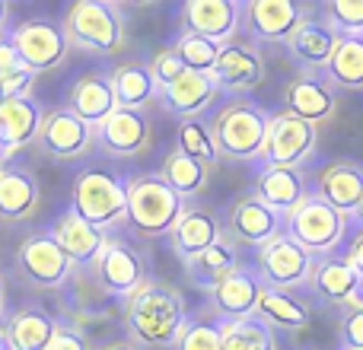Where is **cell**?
<instances>
[{
    "instance_id": "1",
    "label": "cell",
    "mask_w": 363,
    "mask_h": 350,
    "mask_svg": "<svg viewBox=\"0 0 363 350\" xmlns=\"http://www.w3.org/2000/svg\"><path fill=\"white\" fill-rule=\"evenodd\" d=\"M188 309L185 296L169 283L150 281L140 287L131 300L125 303L121 312V325H125V338L140 350H166L176 347L182 332L188 328Z\"/></svg>"
},
{
    "instance_id": "2",
    "label": "cell",
    "mask_w": 363,
    "mask_h": 350,
    "mask_svg": "<svg viewBox=\"0 0 363 350\" xmlns=\"http://www.w3.org/2000/svg\"><path fill=\"white\" fill-rule=\"evenodd\" d=\"M61 26L70 38V48L83 55L112 57L128 42L125 13L118 4H108V0H77L67 6Z\"/></svg>"
},
{
    "instance_id": "3",
    "label": "cell",
    "mask_w": 363,
    "mask_h": 350,
    "mask_svg": "<svg viewBox=\"0 0 363 350\" xmlns=\"http://www.w3.org/2000/svg\"><path fill=\"white\" fill-rule=\"evenodd\" d=\"M188 210L185 198L160 172L131 175L128 185V223L147 239L172 236L182 213Z\"/></svg>"
},
{
    "instance_id": "4",
    "label": "cell",
    "mask_w": 363,
    "mask_h": 350,
    "mask_svg": "<svg viewBox=\"0 0 363 350\" xmlns=\"http://www.w3.org/2000/svg\"><path fill=\"white\" fill-rule=\"evenodd\" d=\"M271 115L252 99H233L213 118V137H217L220 157L252 163L264 157V140H268Z\"/></svg>"
},
{
    "instance_id": "5",
    "label": "cell",
    "mask_w": 363,
    "mask_h": 350,
    "mask_svg": "<svg viewBox=\"0 0 363 350\" xmlns=\"http://www.w3.org/2000/svg\"><path fill=\"white\" fill-rule=\"evenodd\" d=\"M128 185H131V179L102 169H83L74 175L70 210L80 213L86 223L99 226V230L128 223Z\"/></svg>"
},
{
    "instance_id": "6",
    "label": "cell",
    "mask_w": 363,
    "mask_h": 350,
    "mask_svg": "<svg viewBox=\"0 0 363 350\" xmlns=\"http://www.w3.org/2000/svg\"><path fill=\"white\" fill-rule=\"evenodd\" d=\"M347 226H351L347 213H341L338 207H332L325 198L309 191L306 201L287 217V236L296 239L309 255L325 258L341 249V242H345V236H347Z\"/></svg>"
},
{
    "instance_id": "7",
    "label": "cell",
    "mask_w": 363,
    "mask_h": 350,
    "mask_svg": "<svg viewBox=\"0 0 363 350\" xmlns=\"http://www.w3.org/2000/svg\"><path fill=\"white\" fill-rule=\"evenodd\" d=\"M13 268H16L19 281L32 290H61L77 271L67 252L51 236V230L29 232L13 255Z\"/></svg>"
},
{
    "instance_id": "8",
    "label": "cell",
    "mask_w": 363,
    "mask_h": 350,
    "mask_svg": "<svg viewBox=\"0 0 363 350\" xmlns=\"http://www.w3.org/2000/svg\"><path fill=\"white\" fill-rule=\"evenodd\" d=\"M223 232L239 245V249H262V245L274 242L277 236L287 232V217L268 207L255 191L242 194L230 204L223 217Z\"/></svg>"
},
{
    "instance_id": "9",
    "label": "cell",
    "mask_w": 363,
    "mask_h": 350,
    "mask_svg": "<svg viewBox=\"0 0 363 350\" xmlns=\"http://www.w3.org/2000/svg\"><path fill=\"white\" fill-rule=\"evenodd\" d=\"M10 42L32 74H48V70L64 67L70 55V38L55 19H26L13 26Z\"/></svg>"
},
{
    "instance_id": "10",
    "label": "cell",
    "mask_w": 363,
    "mask_h": 350,
    "mask_svg": "<svg viewBox=\"0 0 363 350\" xmlns=\"http://www.w3.org/2000/svg\"><path fill=\"white\" fill-rule=\"evenodd\" d=\"M93 277L108 296L115 300H131L140 287H147V261L140 255L138 245H131L128 239L108 236V245L102 249L99 261L93 264Z\"/></svg>"
},
{
    "instance_id": "11",
    "label": "cell",
    "mask_w": 363,
    "mask_h": 350,
    "mask_svg": "<svg viewBox=\"0 0 363 350\" xmlns=\"http://www.w3.org/2000/svg\"><path fill=\"white\" fill-rule=\"evenodd\" d=\"M319 147V128L296 118L290 112L271 115L268 140H264L262 166H281V169H303Z\"/></svg>"
},
{
    "instance_id": "12",
    "label": "cell",
    "mask_w": 363,
    "mask_h": 350,
    "mask_svg": "<svg viewBox=\"0 0 363 350\" xmlns=\"http://www.w3.org/2000/svg\"><path fill=\"white\" fill-rule=\"evenodd\" d=\"M315 255H309L296 239H290L287 232L277 236L274 242L262 245L255 255V268L262 274L264 287L271 290H300L309 283V274H313Z\"/></svg>"
},
{
    "instance_id": "13",
    "label": "cell",
    "mask_w": 363,
    "mask_h": 350,
    "mask_svg": "<svg viewBox=\"0 0 363 350\" xmlns=\"http://www.w3.org/2000/svg\"><path fill=\"white\" fill-rule=\"evenodd\" d=\"M309 16L313 10L296 0H249L242 10V29L255 45H287Z\"/></svg>"
},
{
    "instance_id": "14",
    "label": "cell",
    "mask_w": 363,
    "mask_h": 350,
    "mask_svg": "<svg viewBox=\"0 0 363 350\" xmlns=\"http://www.w3.org/2000/svg\"><path fill=\"white\" fill-rule=\"evenodd\" d=\"M242 10L245 4L239 0H188L179 10V32H191L207 42L230 45L236 42L242 29Z\"/></svg>"
},
{
    "instance_id": "15",
    "label": "cell",
    "mask_w": 363,
    "mask_h": 350,
    "mask_svg": "<svg viewBox=\"0 0 363 350\" xmlns=\"http://www.w3.org/2000/svg\"><path fill=\"white\" fill-rule=\"evenodd\" d=\"M38 147H42L45 157L57 159V163H70V159L86 157L96 147V128L80 121L67 106L51 108V112L45 115L42 134H38Z\"/></svg>"
},
{
    "instance_id": "16",
    "label": "cell",
    "mask_w": 363,
    "mask_h": 350,
    "mask_svg": "<svg viewBox=\"0 0 363 350\" xmlns=\"http://www.w3.org/2000/svg\"><path fill=\"white\" fill-rule=\"evenodd\" d=\"M264 293V281L258 274V268L249 264H239L233 274H226L217 287L211 290V306H213V319L220 325H230V322L249 319L258 312V300Z\"/></svg>"
},
{
    "instance_id": "17",
    "label": "cell",
    "mask_w": 363,
    "mask_h": 350,
    "mask_svg": "<svg viewBox=\"0 0 363 350\" xmlns=\"http://www.w3.org/2000/svg\"><path fill=\"white\" fill-rule=\"evenodd\" d=\"M213 83L220 86V93H249L264 80V57L258 51V45L252 38H236V42L220 48V61L211 70Z\"/></svg>"
},
{
    "instance_id": "18",
    "label": "cell",
    "mask_w": 363,
    "mask_h": 350,
    "mask_svg": "<svg viewBox=\"0 0 363 350\" xmlns=\"http://www.w3.org/2000/svg\"><path fill=\"white\" fill-rule=\"evenodd\" d=\"M284 106L290 115L309 121V125H325L338 112V93L322 74H296L284 86Z\"/></svg>"
},
{
    "instance_id": "19",
    "label": "cell",
    "mask_w": 363,
    "mask_h": 350,
    "mask_svg": "<svg viewBox=\"0 0 363 350\" xmlns=\"http://www.w3.org/2000/svg\"><path fill=\"white\" fill-rule=\"evenodd\" d=\"M96 147L106 157L125 159L138 157L150 147V118L147 112H134V108H118L108 115L99 128H96Z\"/></svg>"
},
{
    "instance_id": "20",
    "label": "cell",
    "mask_w": 363,
    "mask_h": 350,
    "mask_svg": "<svg viewBox=\"0 0 363 350\" xmlns=\"http://www.w3.org/2000/svg\"><path fill=\"white\" fill-rule=\"evenodd\" d=\"M220 239H223V220L204 204H188L169 236V249L182 264H191L201 252H207Z\"/></svg>"
},
{
    "instance_id": "21",
    "label": "cell",
    "mask_w": 363,
    "mask_h": 350,
    "mask_svg": "<svg viewBox=\"0 0 363 350\" xmlns=\"http://www.w3.org/2000/svg\"><path fill=\"white\" fill-rule=\"evenodd\" d=\"M48 230H51V236L57 239V245L67 252L74 268H93V264L99 261L102 249L108 245V232L99 230V226H93V223H86V220H83L80 213H74L70 207L48 226Z\"/></svg>"
},
{
    "instance_id": "22",
    "label": "cell",
    "mask_w": 363,
    "mask_h": 350,
    "mask_svg": "<svg viewBox=\"0 0 363 350\" xmlns=\"http://www.w3.org/2000/svg\"><path fill=\"white\" fill-rule=\"evenodd\" d=\"M338 38L341 35L322 16L319 19L309 16L284 48H287L290 61L300 67V74H325V67L332 64L335 48H338Z\"/></svg>"
},
{
    "instance_id": "23",
    "label": "cell",
    "mask_w": 363,
    "mask_h": 350,
    "mask_svg": "<svg viewBox=\"0 0 363 350\" xmlns=\"http://www.w3.org/2000/svg\"><path fill=\"white\" fill-rule=\"evenodd\" d=\"M42 188L35 172L26 163H6L0 172V220L4 223H26L38 210Z\"/></svg>"
},
{
    "instance_id": "24",
    "label": "cell",
    "mask_w": 363,
    "mask_h": 350,
    "mask_svg": "<svg viewBox=\"0 0 363 350\" xmlns=\"http://www.w3.org/2000/svg\"><path fill=\"white\" fill-rule=\"evenodd\" d=\"M67 108L77 115L80 121H86L89 128H99L108 115L118 112V99H115V86H112V74L99 70V74H83L80 80L70 86L67 96Z\"/></svg>"
},
{
    "instance_id": "25",
    "label": "cell",
    "mask_w": 363,
    "mask_h": 350,
    "mask_svg": "<svg viewBox=\"0 0 363 350\" xmlns=\"http://www.w3.org/2000/svg\"><path fill=\"white\" fill-rule=\"evenodd\" d=\"M306 287L313 290L315 300L328 303V306H351L354 293L360 287V274L351 268V261L345 255L335 252V255L315 258Z\"/></svg>"
},
{
    "instance_id": "26",
    "label": "cell",
    "mask_w": 363,
    "mask_h": 350,
    "mask_svg": "<svg viewBox=\"0 0 363 350\" xmlns=\"http://www.w3.org/2000/svg\"><path fill=\"white\" fill-rule=\"evenodd\" d=\"M45 108L42 102L29 99H16V102H0V144L4 153L10 159V153L23 150L29 144H38V134L45 125Z\"/></svg>"
},
{
    "instance_id": "27",
    "label": "cell",
    "mask_w": 363,
    "mask_h": 350,
    "mask_svg": "<svg viewBox=\"0 0 363 350\" xmlns=\"http://www.w3.org/2000/svg\"><path fill=\"white\" fill-rule=\"evenodd\" d=\"M217 96H220V86L213 83V77L211 74H194V70H188V74L172 83V86L160 89V102H163V108L172 112V115H179L182 121L201 118V115L213 106Z\"/></svg>"
},
{
    "instance_id": "28",
    "label": "cell",
    "mask_w": 363,
    "mask_h": 350,
    "mask_svg": "<svg viewBox=\"0 0 363 350\" xmlns=\"http://www.w3.org/2000/svg\"><path fill=\"white\" fill-rule=\"evenodd\" d=\"M252 191L264 201L268 207H274L277 213L290 217L296 207L306 201V194L313 188L306 185L303 169H281V166H262L255 175V188Z\"/></svg>"
},
{
    "instance_id": "29",
    "label": "cell",
    "mask_w": 363,
    "mask_h": 350,
    "mask_svg": "<svg viewBox=\"0 0 363 350\" xmlns=\"http://www.w3.org/2000/svg\"><path fill=\"white\" fill-rule=\"evenodd\" d=\"M313 191L319 198H325L332 207H338L341 213L351 217L354 207L363 198V166L354 159H338V163H328L325 169H319L313 181Z\"/></svg>"
},
{
    "instance_id": "30",
    "label": "cell",
    "mask_w": 363,
    "mask_h": 350,
    "mask_svg": "<svg viewBox=\"0 0 363 350\" xmlns=\"http://www.w3.org/2000/svg\"><path fill=\"white\" fill-rule=\"evenodd\" d=\"M61 319L38 306H19L4 319V334L10 350H48Z\"/></svg>"
},
{
    "instance_id": "31",
    "label": "cell",
    "mask_w": 363,
    "mask_h": 350,
    "mask_svg": "<svg viewBox=\"0 0 363 350\" xmlns=\"http://www.w3.org/2000/svg\"><path fill=\"white\" fill-rule=\"evenodd\" d=\"M239 264H242L239 245L223 232V239H220V242H213L207 252H201L191 264H185V271H188V281H191L194 287H201V290H207V293H211V290L217 287L226 274H233Z\"/></svg>"
},
{
    "instance_id": "32",
    "label": "cell",
    "mask_w": 363,
    "mask_h": 350,
    "mask_svg": "<svg viewBox=\"0 0 363 350\" xmlns=\"http://www.w3.org/2000/svg\"><path fill=\"white\" fill-rule=\"evenodd\" d=\"M112 86L118 108H134V112H144L147 102L160 96V86L150 74V64H138V61L118 64L112 70Z\"/></svg>"
},
{
    "instance_id": "33",
    "label": "cell",
    "mask_w": 363,
    "mask_h": 350,
    "mask_svg": "<svg viewBox=\"0 0 363 350\" xmlns=\"http://www.w3.org/2000/svg\"><path fill=\"white\" fill-rule=\"evenodd\" d=\"M325 77L332 89L360 93L363 89V35H341L338 48L332 55V64L325 67Z\"/></svg>"
},
{
    "instance_id": "34",
    "label": "cell",
    "mask_w": 363,
    "mask_h": 350,
    "mask_svg": "<svg viewBox=\"0 0 363 350\" xmlns=\"http://www.w3.org/2000/svg\"><path fill=\"white\" fill-rule=\"evenodd\" d=\"M255 315H262L271 328H287V332H300L313 319L309 306L296 293H290V290H271V287H264Z\"/></svg>"
},
{
    "instance_id": "35",
    "label": "cell",
    "mask_w": 363,
    "mask_h": 350,
    "mask_svg": "<svg viewBox=\"0 0 363 350\" xmlns=\"http://www.w3.org/2000/svg\"><path fill=\"white\" fill-rule=\"evenodd\" d=\"M160 175L176 188L182 198H194V194H201L207 188L211 166L188 157V153H182V150H172V153H166L163 166H160Z\"/></svg>"
},
{
    "instance_id": "36",
    "label": "cell",
    "mask_w": 363,
    "mask_h": 350,
    "mask_svg": "<svg viewBox=\"0 0 363 350\" xmlns=\"http://www.w3.org/2000/svg\"><path fill=\"white\" fill-rule=\"evenodd\" d=\"M220 328H223V350H277V328H271L262 315H249Z\"/></svg>"
},
{
    "instance_id": "37",
    "label": "cell",
    "mask_w": 363,
    "mask_h": 350,
    "mask_svg": "<svg viewBox=\"0 0 363 350\" xmlns=\"http://www.w3.org/2000/svg\"><path fill=\"white\" fill-rule=\"evenodd\" d=\"M176 150L188 153V157L201 159L213 169L220 159L217 150V137H213V125H204L201 118H188L179 125V137H176Z\"/></svg>"
},
{
    "instance_id": "38",
    "label": "cell",
    "mask_w": 363,
    "mask_h": 350,
    "mask_svg": "<svg viewBox=\"0 0 363 350\" xmlns=\"http://www.w3.org/2000/svg\"><path fill=\"white\" fill-rule=\"evenodd\" d=\"M172 48L179 51V57L185 61L188 70H194V74H211L220 61V48H223V45L207 42V38L191 35V32H179V38L172 42Z\"/></svg>"
},
{
    "instance_id": "39",
    "label": "cell",
    "mask_w": 363,
    "mask_h": 350,
    "mask_svg": "<svg viewBox=\"0 0 363 350\" xmlns=\"http://www.w3.org/2000/svg\"><path fill=\"white\" fill-rule=\"evenodd\" d=\"M322 19L338 35H363V0H328L322 4Z\"/></svg>"
},
{
    "instance_id": "40",
    "label": "cell",
    "mask_w": 363,
    "mask_h": 350,
    "mask_svg": "<svg viewBox=\"0 0 363 350\" xmlns=\"http://www.w3.org/2000/svg\"><path fill=\"white\" fill-rule=\"evenodd\" d=\"M172 350H223V328H220V322L191 319Z\"/></svg>"
},
{
    "instance_id": "41",
    "label": "cell",
    "mask_w": 363,
    "mask_h": 350,
    "mask_svg": "<svg viewBox=\"0 0 363 350\" xmlns=\"http://www.w3.org/2000/svg\"><path fill=\"white\" fill-rule=\"evenodd\" d=\"M150 74H153V80H157V86L163 89V86H172L176 80H182V77L188 74V67L179 57L176 48H160L157 55L150 57Z\"/></svg>"
},
{
    "instance_id": "42",
    "label": "cell",
    "mask_w": 363,
    "mask_h": 350,
    "mask_svg": "<svg viewBox=\"0 0 363 350\" xmlns=\"http://www.w3.org/2000/svg\"><path fill=\"white\" fill-rule=\"evenodd\" d=\"M35 77L29 67L19 70H6L0 74V102H16V99H29L32 86H35Z\"/></svg>"
},
{
    "instance_id": "43",
    "label": "cell",
    "mask_w": 363,
    "mask_h": 350,
    "mask_svg": "<svg viewBox=\"0 0 363 350\" xmlns=\"http://www.w3.org/2000/svg\"><path fill=\"white\" fill-rule=\"evenodd\" d=\"M338 341L341 350H363V309L345 306L338 319Z\"/></svg>"
},
{
    "instance_id": "44",
    "label": "cell",
    "mask_w": 363,
    "mask_h": 350,
    "mask_svg": "<svg viewBox=\"0 0 363 350\" xmlns=\"http://www.w3.org/2000/svg\"><path fill=\"white\" fill-rule=\"evenodd\" d=\"M48 350H93V344H89L86 334H83L77 325H70V322H61Z\"/></svg>"
},
{
    "instance_id": "45",
    "label": "cell",
    "mask_w": 363,
    "mask_h": 350,
    "mask_svg": "<svg viewBox=\"0 0 363 350\" xmlns=\"http://www.w3.org/2000/svg\"><path fill=\"white\" fill-rule=\"evenodd\" d=\"M19 67H26V64H23V57H19V51L13 48L10 32H6V35H0V74H6V70H19Z\"/></svg>"
},
{
    "instance_id": "46",
    "label": "cell",
    "mask_w": 363,
    "mask_h": 350,
    "mask_svg": "<svg viewBox=\"0 0 363 350\" xmlns=\"http://www.w3.org/2000/svg\"><path fill=\"white\" fill-rule=\"evenodd\" d=\"M341 255H345L347 261H351V268L357 271V274H360V281H363V230L354 232V239H351V242H347V249L341 252Z\"/></svg>"
},
{
    "instance_id": "47",
    "label": "cell",
    "mask_w": 363,
    "mask_h": 350,
    "mask_svg": "<svg viewBox=\"0 0 363 350\" xmlns=\"http://www.w3.org/2000/svg\"><path fill=\"white\" fill-rule=\"evenodd\" d=\"M102 350H140L138 344H131L128 338H121V341H112V344H106Z\"/></svg>"
},
{
    "instance_id": "48",
    "label": "cell",
    "mask_w": 363,
    "mask_h": 350,
    "mask_svg": "<svg viewBox=\"0 0 363 350\" xmlns=\"http://www.w3.org/2000/svg\"><path fill=\"white\" fill-rule=\"evenodd\" d=\"M6 16H10V4H6V0H0V35H6Z\"/></svg>"
},
{
    "instance_id": "49",
    "label": "cell",
    "mask_w": 363,
    "mask_h": 350,
    "mask_svg": "<svg viewBox=\"0 0 363 350\" xmlns=\"http://www.w3.org/2000/svg\"><path fill=\"white\" fill-rule=\"evenodd\" d=\"M351 226H357V230H363V198H360V204L354 207V213H351Z\"/></svg>"
},
{
    "instance_id": "50",
    "label": "cell",
    "mask_w": 363,
    "mask_h": 350,
    "mask_svg": "<svg viewBox=\"0 0 363 350\" xmlns=\"http://www.w3.org/2000/svg\"><path fill=\"white\" fill-rule=\"evenodd\" d=\"M4 309H6V283L0 277V315H4Z\"/></svg>"
},
{
    "instance_id": "51",
    "label": "cell",
    "mask_w": 363,
    "mask_h": 350,
    "mask_svg": "<svg viewBox=\"0 0 363 350\" xmlns=\"http://www.w3.org/2000/svg\"><path fill=\"white\" fill-rule=\"evenodd\" d=\"M351 306H357V309H363V281H360V287H357V293H354V300H351Z\"/></svg>"
},
{
    "instance_id": "52",
    "label": "cell",
    "mask_w": 363,
    "mask_h": 350,
    "mask_svg": "<svg viewBox=\"0 0 363 350\" xmlns=\"http://www.w3.org/2000/svg\"><path fill=\"white\" fill-rule=\"evenodd\" d=\"M0 350H10V344H6V334H4V325H0Z\"/></svg>"
},
{
    "instance_id": "53",
    "label": "cell",
    "mask_w": 363,
    "mask_h": 350,
    "mask_svg": "<svg viewBox=\"0 0 363 350\" xmlns=\"http://www.w3.org/2000/svg\"><path fill=\"white\" fill-rule=\"evenodd\" d=\"M0 159H4V163H6V153H4V144H0Z\"/></svg>"
},
{
    "instance_id": "54",
    "label": "cell",
    "mask_w": 363,
    "mask_h": 350,
    "mask_svg": "<svg viewBox=\"0 0 363 350\" xmlns=\"http://www.w3.org/2000/svg\"><path fill=\"white\" fill-rule=\"evenodd\" d=\"M4 166H6V163H4V159H0V172H4Z\"/></svg>"
}]
</instances>
